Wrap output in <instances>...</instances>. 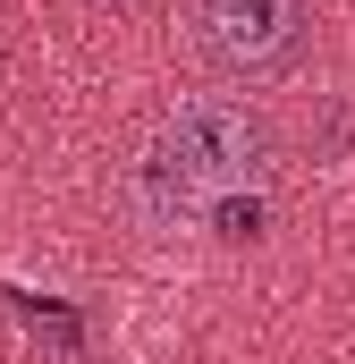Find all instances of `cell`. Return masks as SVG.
<instances>
[{
  "instance_id": "obj_1",
  "label": "cell",
  "mask_w": 355,
  "mask_h": 364,
  "mask_svg": "<svg viewBox=\"0 0 355 364\" xmlns=\"http://www.w3.org/2000/svg\"><path fill=\"white\" fill-rule=\"evenodd\" d=\"M263 161H271V127L229 102V93H195L178 102L170 119L144 136L136 153V203L153 220H195V212H220L237 195L263 186Z\"/></svg>"
},
{
  "instance_id": "obj_2",
  "label": "cell",
  "mask_w": 355,
  "mask_h": 364,
  "mask_svg": "<svg viewBox=\"0 0 355 364\" xmlns=\"http://www.w3.org/2000/svg\"><path fill=\"white\" fill-rule=\"evenodd\" d=\"M313 34V0H203V43L229 77H279Z\"/></svg>"
},
{
  "instance_id": "obj_3",
  "label": "cell",
  "mask_w": 355,
  "mask_h": 364,
  "mask_svg": "<svg viewBox=\"0 0 355 364\" xmlns=\"http://www.w3.org/2000/svg\"><path fill=\"white\" fill-rule=\"evenodd\" d=\"M119 9H127V0H119Z\"/></svg>"
}]
</instances>
